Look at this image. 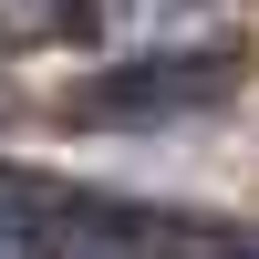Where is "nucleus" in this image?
I'll use <instances>...</instances> for the list:
<instances>
[{
	"instance_id": "nucleus-1",
	"label": "nucleus",
	"mask_w": 259,
	"mask_h": 259,
	"mask_svg": "<svg viewBox=\"0 0 259 259\" xmlns=\"http://www.w3.org/2000/svg\"><path fill=\"white\" fill-rule=\"evenodd\" d=\"M228 73H239V52H145L124 73H104L73 114L83 124H166V114H197V104H228Z\"/></svg>"
},
{
	"instance_id": "nucleus-2",
	"label": "nucleus",
	"mask_w": 259,
	"mask_h": 259,
	"mask_svg": "<svg viewBox=\"0 0 259 259\" xmlns=\"http://www.w3.org/2000/svg\"><path fill=\"white\" fill-rule=\"evenodd\" d=\"M177 228L145 218V207H114V197H62L52 187V259H166Z\"/></svg>"
},
{
	"instance_id": "nucleus-3",
	"label": "nucleus",
	"mask_w": 259,
	"mask_h": 259,
	"mask_svg": "<svg viewBox=\"0 0 259 259\" xmlns=\"http://www.w3.org/2000/svg\"><path fill=\"white\" fill-rule=\"evenodd\" d=\"M104 31V0H0V52H73Z\"/></svg>"
},
{
	"instance_id": "nucleus-4",
	"label": "nucleus",
	"mask_w": 259,
	"mask_h": 259,
	"mask_svg": "<svg viewBox=\"0 0 259 259\" xmlns=\"http://www.w3.org/2000/svg\"><path fill=\"white\" fill-rule=\"evenodd\" d=\"M0 259H52V187L0 177Z\"/></svg>"
}]
</instances>
